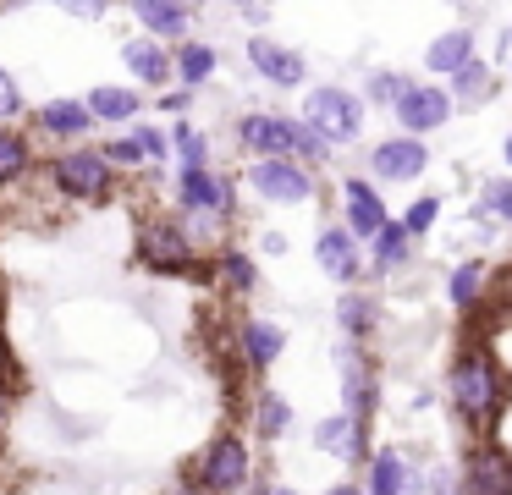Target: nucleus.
Returning a JSON list of instances; mask_svg holds the SVG:
<instances>
[{"mask_svg": "<svg viewBox=\"0 0 512 495\" xmlns=\"http://www.w3.org/2000/svg\"><path fill=\"white\" fill-rule=\"evenodd\" d=\"M446 407H452V418L468 429V435H496V424L507 418L512 407V374L507 363H501V352L490 347L485 336H463L452 352V363H446Z\"/></svg>", "mask_w": 512, "mask_h": 495, "instance_id": "1", "label": "nucleus"}, {"mask_svg": "<svg viewBox=\"0 0 512 495\" xmlns=\"http://www.w3.org/2000/svg\"><path fill=\"white\" fill-rule=\"evenodd\" d=\"M133 264L160 281H215V253L188 237L182 215H144L133 231Z\"/></svg>", "mask_w": 512, "mask_h": 495, "instance_id": "2", "label": "nucleus"}, {"mask_svg": "<svg viewBox=\"0 0 512 495\" xmlns=\"http://www.w3.org/2000/svg\"><path fill=\"white\" fill-rule=\"evenodd\" d=\"M254 446L259 440L248 435L243 424H221L199 451H193V462L182 473H188L204 495H248V484L259 479V451Z\"/></svg>", "mask_w": 512, "mask_h": 495, "instance_id": "3", "label": "nucleus"}, {"mask_svg": "<svg viewBox=\"0 0 512 495\" xmlns=\"http://www.w3.org/2000/svg\"><path fill=\"white\" fill-rule=\"evenodd\" d=\"M45 182L61 204H83V209H100L122 193V171L105 160L100 143H67L45 160Z\"/></svg>", "mask_w": 512, "mask_h": 495, "instance_id": "4", "label": "nucleus"}, {"mask_svg": "<svg viewBox=\"0 0 512 495\" xmlns=\"http://www.w3.org/2000/svg\"><path fill=\"white\" fill-rule=\"evenodd\" d=\"M237 149L248 160H303V165L331 160V149L303 127V116H281V110H248V116H237Z\"/></svg>", "mask_w": 512, "mask_h": 495, "instance_id": "5", "label": "nucleus"}, {"mask_svg": "<svg viewBox=\"0 0 512 495\" xmlns=\"http://www.w3.org/2000/svg\"><path fill=\"white\" fill-rule=\"evenodd\" d=\"M303 127H309L331 154L347 149V143L364 132V94H353V88H342V83L309 88V99H303Z\"/></svg>", "mask_w": 512, "mask_h": 495, "instance_id": "6", "label": "nucleus"}, {"mask_svg": "<svg viewBox=\"0 0 512 495\" xmlns=\"http://www.w3.org/2000/svg\"><path fill=\"white\" fill-rule=\"evenodd\" d=\"M243 187L270 209H303V204L320 198V176L303 160H248Z\"/></svg>", "mask_w": 512, "mask_h": 495, "instance_id": "7", "label": "nucleus"}, {"mask_svg": "<svg viewBox=\"0 0 512 495\" xmlns=\"http://www.w3.org/2000/svg\"><path fill=\"white\" fill-rule=\"evenodd\" d=\"M336 391H342L347 413L375 424L380 402H386V380H380V358L369 341H342V352H336Z\"/></svg>", "mask_w": 512, "mask_h": 495, "instance_id": "8", "label": "nucleus"}, {"mask_svg": "<svg viewBox=\"0 0 512 495\" xmlns=\"http://www.w3.org/2000/svg\"><path fill=\"white\" fill-rule=\"evenodd\" d=\"M177 215H199V220H215V226H232L237 182L226 171H215V165L177 171Z\"/></svg>", "mask_w": 512, "mask_h": 495, "instance_id": "9", "label": "nucleus"}, {"mask_svg": "<svg viewBox=\"0 0 512 495\" xmlns=\"http://www.w3.org/2000/svg\"><path fill=\"white\" fill-rule=\"evenodd\" d=\"M281 352H287V325H281V319H270V314L232 319V363L243 374L265 380V374L281 363Z\"/></svg>", "mask_w": 512, "mask_h": 495, "instance_id": "10", "label": "nucleus"}, {"mask_svg": "<svg viewBox=\"0 0 512 495\" xmlns=\"http://www.w3.org/2000/svg\"><path fill=\"white\" fill-rule=\"evenodd\" d=\"M391 116H397V132H408V138H430V132H441L446 121L457 116V99L446 83H435V77H413L408 94L391 105Z\"/></svg>", "mask_w": 512, "mask_h": 495, "instance_id": "11", "label": "nucleus"}, {"mask_svg": "<svg viewBox=\"0 0 512 495\" xmlns=\"http://www.w3.org/2000/svg\"><path fill=\"white\" fill-rule=\"evenodd\" d=\"M309 446L320 451V457L347 462V468H364V462H369V451H375V424H364V418H353L347 407H336V413L314 418Z\"/></svg>", "mask_w": 512, "mask_h": 495, "instance_id": "12", "label": "nucleus"}, {"mask_svg": "<svg viewBox=\"0 0 512 495\" xmlns=\"http://www.w3.org/2000/svg\"><path fill=\"white\" fill-rule=\"evenodd\" d=\"M358 479L369 495H424V457L413 446H375Z\"/></svg>", "mask_w": 512, "mask_h": 495, "instance_id": "13", "label": "nucleus"}, {"mask_svg": "<svg viewBox=\"0 0 512 495\" xmlns=\"http://www.w3.org/2000/svg\"><path fill=\"white\" fill-rule=\"evenodd\" d=\"M364 171L369 182H419L430 171V143L424 138H408V132H391V138H375L364 154Z\"/></svg>", "mask_w": 512, "mask_h": 495, "instance_id": "14", "label": "nucleus"}, {"mask_svg": "<svg viewBox=\"0 0 512 495\" xmlns=\"http://www.w3.org/2000/svg\"><path fill=\"white\" fill-rule=\"evenodd\" d=\"M463 490L457 495H512V446L496 435H479L463 451Z\"/></svg>", "mask_w": 512, "mask_h": 495, "instance_id": "15", "label": "nucleus"}, {"mask_svg": "<svg viewBox=\"0 0 512 495\" xmlns=\"http://www.w3.org/2000/svg\"><path fill=\"white\" fill-rule=\"evenodd\" d=\"M314 264H320V275H331L336 286H364V275H369L364 242H358L342 220H325V226L314 231Z\"/></svg>", "mask_w": 512, "mask_h": 495, "instance_id": "16", "label": "nucleus"}, {"mask_svg": "<svg viewBox=\"0 0 512 495\" xmlns=\"http://www.w3.org/2000/svg\"><path fill=\"white\" fill-rule=\"evenodd\" d=\"M243 55L270 88H303L309 83V55L292 50V44H281V39H270V33H254Z\"/></svg>", "mask_w": 512, "mask_h": 495, "instance_id": "17", "label": "nucleus"}, {"mask_svg": "<svg viewBox=\"0 0 512 495\" xmlns=\"http://www.w3.org/2000/svg\"><path fill=\"white\" fill-rule=\"evenodd\" d=\"M386 220H391V209H386V198H380V187L369 182V176H342V226L353 231L364 248L380 237Z\"/></svg>", "mask_w": 512, "mask_h": 495, "instance_id": "18", "label": "nucleus"}, {"mask_svg": "<svg viewBox=\"0 0 512 495\" xmlns=\"http://www.w3.org/2000/svg\"><path fill=\"white\" fill-rule=\"evenodd\" d=\"M292 418H298V413H292L287 396H281L276 385L259 380L254 396H248V435H254L259 446H281V440L292 435Z\"/></svg>", "mask_w": 512, "mask_h": 495, "instance_id": "19", "label": "nucleus"}, {"mask_svg": "<svg viewBox=\"0 0 512 495\" xmlns=\"http://www.w3.org/2000/svg\"><path fill=\"white\" fill-rule=\"evenodd\" d=\"M122 66H127V77H133L138 88H171V77H177V66H171V44L149 39V33L122 44Z\"/></svg>", "mask_w": 512, "mask_h": 495, "instance_id": "20", "label": "nucleus"}, {"mask_svg": "<svg viewBox=\"0 0 512 495\" xmlns=\"http://www.w3.org/2000/svg\"><path fill=\"white\" fill-rule=\"evenodd\" d=\"M474 55H479L474 28H463V22H457V28H441L430 44H424V72H430L435 83H446V77H457L468 61H474Z\"/></svg>", "mask_w": 512, "mask_h": 495, "instance_id": "21", "label": "nucleus"}, {"mask_svg": "<svg viewBox=\"0 0 512 495\" xmlns=\"http://www.w3.org/2000/svg\"><path fill=\"white\" fill-rule=\"evenodd\" d=\"M34 127L56 143H83L94 132V110H89V99H45L34 110Z\"/></svg>", "mask_w": 512, "mask_h": 495, "instance_id": "22", "label": "nucleus"}, {"mask_svg": "<svg viewBox=\"0 0 512 495\" xmlns=\"http://www.w3.org/2000/svg\"><path fill=\"white\" fill-rule=\"evenodd\" d=\"M331 319H336V330H342V341H375V330H380V297L369 292V286H342Z\"/></svg>", "mask_w": 512, "mask_h": 495, "instance_id": "23", "label": "nucleus"}, {"mask_svg": "<svg viewBox=\"0 0 512 495\" xmlns=\"http://www.w3.org/2000/svg\"><path fill=\"white\" fill-rule=\"evenodd\" d=\"M127 11L138 17V28L160 44H182L188 39V22H193V6L182 0H127Z\"/></svg>", "mask_w": 512, "mask_h": 495, "instance_id": "24", "label": "nucleus"}, {"mask_svg": "<svg viewBox=\"0 0 512 495\" xmlns=\"http://www.w3.org/2000/svg\"><path fill=\"white\" fill-rule=\"evenodd\" d=\"M413 248H419V242H413L408 226L391 215L386 226H380V237L369 242V275H375V281H386V275H402V270L413 264Z\"/></svg>", "mask_w": 512, "mask_h": 495, "instance_id": "25", "label": "nucleus"}, {"mask_svg": "<svg viewBox=\"0 0 512 495\" xmlns=\"http://www.w3.org/2000/svg\"><path fill=\"white\" fill-rule=\"evenodd\" d=\"M215 286H221L226 297H237V303L254 297L259 292V259L248 248H232V242L215 248Z\"/></svg>", "mask_w": 512, "mask_h": 495, "instance_id": "26", "label": "nucleus"}, {"mask_svg": "<svg viewBox=\"0 0 512 495\" xmlns=\"http://www.w3.org/2000/svg\"><path fill=\"white\" fill-rule=\"evenodd\" d=\"M89 110H94V121L133 127L138 110H144V94H138V83H100V88H89Z\"/></svg>", "mask_w": 512, "mask_h": 495, "instance_id": "27", "label": "nucleus"}, {"mask_svg": "<svg viewBox=\"0 0 512 495\" xmlns=\"http://www.w3.org/2000/svg\"><path fill=\"white\" fill-rule=\"evenodd\" d=\"M39 171V149L23 127H0V193Z\"/></svg>", "mask_w": 512, "mask_h": 495, "instance_id": "28", "label": "nucleus"}, {"mask_svg": "<svg viewBox=\"0 0 512 495\" xmlns=\"http://www.w3.org/2000/svg\"><path fill=\"white\" fill-rule=\"evenodd\" d=\"M496 83H501L496 66L479 61V55H474V61H468L457 77H446V88H452L457 110H479V105H490V99H496Z\"/></svg>", "mask_w": 512, "mask_h": 495, "instance_id": "29", "label": "nucleus"}, {"mask_svg": "<svg viewBox=\"0 0 512 495\" xmlns=\"http://www.w3.org/2000/svg\"><path fill=\"white\" fill-rule=\"evenodd\" d=\"M171 66H177V83L182 88H199V83H210V77H215L221 50H215V44H204V39H182L177 50H171Z\"/></svg>", "mask_w": 512, "mask_h": 495, "instance_id": "30", "label": "nucleus"}, {"mask_svg": "<svg viewBox=\"0 0 512 495\" xmlns=\"http://www.w3.org/2000/svg\"><path fill=\"white\" fill-rule=\"evenodd\" d=\"M485 281H490V264H485V259H463V264H452V275H446V303H452L457 314L479 308V297H485Z\"/></svg>", "mask_w": 512, "mask_h": 495, "instance_id": "31", "label": "nucleus"}, {"mask_svg": "<svg viewBox=\"0 0 512 495\" xmlns=\"http://www.w3.org/2000/svg\"><path fill=\"white\" fill-rule=\"evenodd\" d=\"M171 149H177V171H199V165H210V138H204L199 127H188L182 116H177V127H171Z\"/></svg>", "mask_w": 512, "mask_h": 495, "instance_id": "32", "label": "nucleus"}, {"mask_svg": "<svg viewBox=\"0 0 512 495\" xmlns=\"http://www.w3.org/2000/svg\"><path fill=\"white\" fill-rule=\"evenodd\" d=\"M408 83H413L408 72H391V66H375V72L364 77V105H386V110H391L402 94H408Z\"/></svg>", "mask_w": 512, "mask_h": 495, "instance_id": "33", "label": "nucleus"}, {"mask_svg": "<svg viewBox=\"0 0 512 495\" xmlns=\"http://www.w3.org/2000/svg\"><path fill=\"white\" fill-rule=\"evenodd\" d=\"M479 209H485L496 226H507L512 231V176H496V182H485L479 187Z\"/></svg>", "mask_w": 512, "mask_h": 495, "instance_id": "34", "label": "nucleus"}, {"mask_svg": "<svg viewBox=\"0 0 512 495\" xmlns=\"http://www.w3.org/2000/svg\"><path fill=\"white\" fill-rule=\"evenodd\" d=\"M397 220H402V226H408V237H413V242H419V237H430V231H435V220H441V198H435V193L413 198V204L402 209Z\"/></svg>", "mask_w": 512, "mask_h": 495, "instance_id": "35", "label": "nucleus"}, {"mask_svg": "<svg viewBox=\"0 0 512 495\" xmlns=\"http://www.w3.org/2000/svg\"><path fill=\"white\" fill-rule=\"evenodd\" d=\"M105 149V160L116 165V171H138V165H149V154H144V143L133 138V132H116L111 143H100Z\"/></svg>", "mask_w": 512, "mask_h": 495, "instance_id": "36", "label": "nucleus"}, {"mask_svg": "<svg viewBox=\"0 0 512 495\" xmlns=\"http://www.w3.org/2000/svg\"><path fill=\"white\" fill-rule=\"evenodd\" d=\"M28 116V99H23V88H17V77L0 66V127H17V121Z\"/></svg>", "mask_w": 512, "mask_h": 495, "instance_id": "37", "label": "nucleus"}, {"mask_svg": "<svg viewBox=\"0 0 512 495\" xmlns=\"http://www.w3.org/2000/svg\"><path fill=\"white\" fill-rule=\"evenodd\" d=\"M457 490H463V468H457V462L424 468V495H457Z\"/></svg>", "mask_w": 512, "mask_h": 495, "instance_id": "38", "label": "nucleus"}, {"mask_svg": "<svg viewBox=\"0 0 512 495\" xmlns=\"http://www.w3.org/2000/svg\"><path fill=\"white\" fill-rule=\"evenodd\" d=\"M127 132H133V138H138V143H144V154H149V165H155V160H166V154H171V132H160V127H149V121H133V127H127Z\"/></svg>", "mask_w": 512, "mask_h": 495, "instance_id": "39", "label": "nucleus"}, {"mask_svg": "<svg viewBox=\"0 0 512 495\" xmlns=\"http://www.w3.org/2000/svg\"><path fill=\"white\" fill-rule=\"evenodd\" d=\"M56 11H67V17H78V22H100L105 11H111V0H50Z\"/></svg>", "mask_w": 512, "mask_h": 495, "instance_id": "40", "label": "nucleus"}, {"mask_svg": "<svg viewBox=\"0 0 512 495\" xmlns=\"http://www.w3.org/2000/svg\"><path fill=\"white\" fill-rule=\"evenodd\" d=\"M155 105L166 110V116H188V105H193V88H182V83H177V88H166V94H160Z\"/></svg>", "mask_w": 512, "mask_h": 495, "instance_id": "41", "label": "nucleus"}, {"mask_svg": "<svg viewBox=\"0 0 512 495\" xmlns=\"http://www.w3.org/2000/svg\"><path fill=\"white\" fill-rule=\"evenodd\" d=\"M248 495H309V490H298V484H281V479H270V473H259V479L248 484Z\"/></svg>", "mask_w": 512, "mask_h": 495, "instance_id": "42", "label": "nucleus"}, {"mask_svg": "<svg viewBox=\"0 0 512 495\" xmlns=\"http://www.w3.org/2000/svg\"><path fill=\"white\" fill-rule=\"evenodd\" d=\"M12 418H17V391L0 385V446H6V435H12Z\"/></svg>", "mask_w": 512, "mask_h": 495, "instance_id": "43", "label": "nucleus"}, {"mask_svg": "<svg viewBox=\"0 0 512 495\" xmlns=\"http://www.w3.org/2000/svg\"><path fill=\"white\" fill-rule=\"evenodd\" d=\"M320 495H369V490H364V479H358V473H347V479H331Z\"/></svg>", "mask_w": 512, "mask_h": 495, "instance_id": "44", "label": "nucleus"}, {"mask_svg": "<svg viewBox=\"0 0 512 495\" xmlns=\"http://www.w3.org/2000/svg\"><path fill=\"white\" fill-rule=\"evenodd\" d=\"M259 248H265L270 259H276V253H287V237H281V231H265V237H259Z\"/></svg>", "mask_w": 512, "mask_h": 495, "instance_id": "45", "label": "nucleus"}, {"mask_svg": "<svg viewBox=\"0 0 512 495\" xmlns=\"http://www.w3.org/2000/svg\"><path fill=\"white\" fill-rule=\"evenodd\" d=\"M507 61H512V22L501 28V66H507Z\"/></svg>", "mask_w": 512, "mask_h": 495, "instance_id": "46", "label": "nucleus"}, {"mask_svg": "<svg viewBox=\"0 0 512 495\" xmlns=\"http://www.w3.org/2000/svg\"><path fill=\"white\" fill-rule=\"evenodd\" d=\"M501 160H507V171H512V132L501 138Z\"/></svg>", "mask_w": 512, "mask_h": 495, "instance_id": "47", "label": "nucleus"}, {"mask_svg": "<svg viewBox=\"0 0 512 495\" xmlns=\"http://www.w3.org/2000/svg\"><path fill=\"white\" fill-rule=\"evenodd\" d=\"M232 6H243V11H248V6H259V0H232Z\"/></svg>", "mask_w": 512, "mask_h": 495, "instance_id": "48", "label": "nucleus"}, {"mask_svg": "<svg viewBox=\"0 0 512 495\" xmlns=\"http://www.w3.org/2000/svg\"><path fill=\"white\" fill-rule=\"evenodd\" d=\"M0 473H6V446H0Z\"/></svg>", "mask_w": 512, "mask_h": 495, "instance_id": "49", "label": "nucleus"}, {"mask_svg": "<svg viewBox=\"0 0 512 495\" xmlns=\"http://www.w3.org/2000/svg\"><path fill=\"white\" fill-rule=\"evenodd\" d=\"M182 6H204V0H182Z\"/></svg>", "mask_w": 512, "mask_h": 495, "instance_id": "50", "label": "nucleus"}]
</instances>
